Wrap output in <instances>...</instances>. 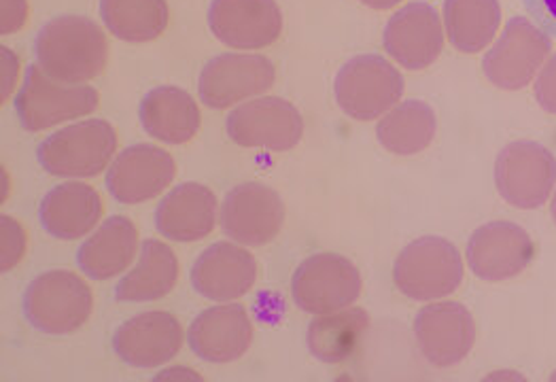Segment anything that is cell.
Segmentation results:
<instances>
[{
    "label": "cell",
    "instance_id": "obj_35",
    "mask_svg": "<svg viewBox=\"0 0 556 382\" xmlns=\"http://www.w3.org/2000/svg\"><path fill=\"white\" fill-rule=\"evenodd\" d=\"M366 7H371L376 11H384V9H391L395 4H400L402 0H362Z\"/></svg>",
    "mask_w": 556,
    "mask_h": 382
},
{
    "label": "cell",
    "instance_id": "obj_3",
    "mask_svg": "<svg viewBox=\"0 0 556 382\" xmlns=\"http://www.w3.org/2000/svg\"><path fill=\"white\" fill-rule=\"evenodd\" d=\"M393 281L404 295L417 302L446 297L464 281L462 253L446 239L415 240L400 253Z\"/></svg>",
    "mask_w": 556,
    "mask_h": 382
},
{
    "label": "cell",
    "instance_id": "obj_37",
    "mask_svg": "<svg viewBox=\"0 0 556 382\" xmlns=\"http://www.w3.org/2000/svg\"><path fill=\"white\" fill-rule=\"evenodd\" d=\"M553 381H556V372L553 374Z\"/></svg>",
    "mask_w": 556,
    "mask_h": 382
},
{
    "label": "cell",
    "instance_id": "obj_34",
    "mask_svg": "<svg viewBox=\"0 0 556 382\" xmlns=\"http://www.w3.org/2000/svg\"><path fill=\"white\" fill-rule=\"evenodd\" d=\"M0 55H2V96H0V100L4 102L11 96V90L15 88L20 60L9 48H0Z\"/></svg>",
    "mask_w": 556,
    "mask_h": 382
},
{
    "label": "cell",
    "instance_id": "obj_16",
    "mask_svg": "<svg viewBox=\"0 0 556 382\" xmlns=\"http://www.w3.org/2000/svg\"><path fill=\"white\" fill-rule=\"evenodd\" d=\"M177 175L170 153L155 144L124 149L106 173L109 193L122 204H140L166 190Z\"/></svg>",
    "mask_w": 556,
    "mask_h": 382
},
{
    "label": "cell",
    "instance_id": "obj_29",
    "mask_svg": "<svg viewBox=\"0 0 556 382\" xmlns=\"http://www.w3.org/2000/svg\"><path fill=\"white\" fill-rule=\"evenodd\" d=\"M104 26L122 41L147 43L168 26L166 0H100Z\"/></svg>",
    "mask_w": 556,
    "mask_h": 382
},
{
    "label": "cell",
    "instance_id": "obj_12",
    "mask_svg": "<svg viewBox=\"0 0 556 382\" xmlns=\"http://www.w3.org/2000/svg\"><path fill=\"white\" fill-rule=\"evenodd\" d=\"M531 237L510 221H491L478 228L467 242V262L471 272L489 283L518 277L533 259Z\"/></svg>",
    "mask_w": 556,
    "mask_h": 382
},
{
    "label": "cell",
    "instance_id": "obj_22",
    "mask_svg": "<svg viewBox=\"0 0 556 382\" xmlns=\"http://www.w3.org/2000/svg\"><path fill=\"white\" fill-rule=\"evenodd\" d=\"M41 226L53 239L75 240L90 234L102 217V200L86 183H62L41 202Z\"/></svg>",
    "mask_w": 556,
    "mask_h": 382
},
{
    "label": "cell",
    "instance_id": "obj_13",
    "mask_svg": "<svg viewBox=\"0 0 556 382\" xmlns=\"http://www.w3.org/2000/svg\"><path fill=\"white\" fill-rule=\"evenodd\" d=\"M285 224V204L277 191L262 183L236 186L222 204L226 237L244 246H264Z\"/></svg>",
    "mask_w": 556,
    "mask_h": 382
},
{
    "label": "cell",
    "instance_id": "obj_24",
    "mask_svg": "<svg viewBox=\"0 0 556 382\" xmlns=\"http://www.w3.org/2000/svg\"><path fill=\"white\" fill-rule=\"evenodd\" d=\"M139 244L137 226L122 215L106 219L77 251V264L92 281L122 275L135 259Z\"/></svg>",
    "mask_w": 556,
    "mask_h": 382
},
{
    "label": "cell",
    "instance_id": "obj_23",
    "mask_svg": "<svg viewBox=\"0 0 556 382\" xmlns=\"http://www.w3.org/2000/svg\"><path fill=\"white\" fill-rule=\"evenodd\" d=\"M139 115L142 130L168 144L189 143L202 124L198 102L175 86L151 90L140 102Z\"/></svg>",
    "mask_w": 556,
    "mask_h": 382
},
{
    "label": "cell",
    "instance_id": "obj_27",
    "mask_svg": "<svg viewBox=\"0 0 556 382\" xmlns=\"http://www.w3.org/2000/svg\"><path fill=\"white\" fill-rule=\"evenodd\" d=\"M438 119L422 100L400 102L376 126L378 143L395 155H415L427 149L435 137Z\"/></svg>",
    "mask_w": 556,
    "mask_h": 382
},
{
    "label": "cell",
    "instance_id": "obj_19",
    "mask_svg": "<svg viewBox=\"0 0 556 382\" xmlns=\"http://www.w3.org/2000/svg\"><path fill=\"white\" fill-rule=\"evenodd\" d=\"M191 351L208 364L240 359L253 342V323L244 306L226 304L200 313L189 326Z\"/></svg>",
    "mask_w": 556,
    "mask_h": 382
},
{
    "label": "cell",
    "instance_id": "obj_15",
    "mask_svg": "<svg viewBox=\"0 0 556 382\" xmlns=\"http://www.w3.org/2000/svg\"><path fill=\"white\" fill-rule=\"evenodd\" d=\"M208 26L217 41L233 49H264L282 33L277 0H213Z\"/></svg>",
    "mask_w": 556,
    "mask_h": 382
},
{
    "label": "cell",
    "instance_id": "obj_5",
    "mask_svg": "<svg viewBox=\"0 0 556 382\" xmlns=\"http://www.w3.org/2000/svg\"><path fill=\"white\" fill-rule=\"evenodd\" d=\"M115 149V128L104 119H86L47 137L37 157L53 177L90 179L106 170Z\"/></svg>",
    "mask_w": 556,
    "mask_h": 382
},
{
    "label": "cell",
    "instance_id": "obj_21",
    "mask_svg": "<svg viewBox=\"0 0 556 382\" xmlns=\"http://www.w3.org/2000/svg\"><path fill=\"white\" fill-rule=\"evenodd\" d=\"M217 224V195L200 183H184L170 191L155 211V228L177 242L206 239Z\"/></svg>",
    "mask_w": 556,
    "mask_h": 382
},
{
    "label": "cell",
    "instance_id": "obj_30",
    "mask_svg": "<svg viewBox=\"0 0 556 382\" xmlns=\"http://www.w3.org/2000/svg\"><path fill=\"white\" fill-rule=\"evenodd\" d=\"M0 230H2V240H0V251H2V272H9L26 253V232L22 226L9 217H0Z\"/></svg>",
    "mask_w": 556,
    "mask_h": 382
},
{
    "label": "cell",
    "instance_id": "obj_4",
    "mask_svg": "<svg viewBox=\"0 0 556 382\" xmlns=\"http://www.w3.org/2000/svg\"><path fill=\"white\" fill-rule=\"evenodd\" d=\"M333 94L349 117L371 122L402 100L404 77L382 55H355L336 75Z\"/></svg>",
    "mask_w": 556,
    "mask_h": 382
},
{
    "label": "cell",
    "instance_id": "obj_10",
    "mask_svg": "<svg viewBox=\"0 0 556 382\" xmlns=\"http://www.w3.org/2000/svg\"><path fill=\"white\" fill-rule=\"evenodd\" d=\"M226 128L233 143L251 149L289 151L304 137L300 111L278 96H264L240 104L228 115Z\"/></svg>",
    "mask_w": 556,
    "mask_h": 382
},
{
    "label": "cell",
    "instance_id": "obj_11",
    "mask_svg": "<svg viewBox=\"0 0 556 382\" xmlns=\"http://www.w3.org/2000/svg\"><path fill=\"white\" fill-rule=\"evenodd\" d=\"M275 64L260 53H222L206 62L198 79L200 100L211 109H228L275 86Z\"/></svg>",
    "mask_w": 556,
    "mask_h": 382
},
{
    "label": "cell",
    "instance_id": "obj_28",
    "mask_svg": "<svg viewBox=\"0 0 556 382\" xmlns=\"http://www.w3.org/2000/svg\"><path fill=\"white\" fill-rule=\"evenodd\" d=\"M444 24L453 48L478 53L497 35L502 24L500 0H444Z\"/></svg>",
    "mask_w": 556,
    "mask_h": 382
},
{
    "label": "cell",
    "instance_id": "obj_9",
    "mask_svg": "<svg viewBox=\"0 0 556 382\" xmlns=\"http://www.w3.org/2000/svg\"><path fill=\"white\" fill-rule=\"evenodd\" d=\"M551 51V37L542 28L527 17H511L500 41L486 51L482 68L493 86L516 92L533 81Z\"/></svg>",
    "mask_w": 556,
    "mask_h": 382
},
{
    "label": "cell",
    "instance_id": "obj_6",
    "mask_svg": "<svg viewBox=\"0 0 556 382\" xmlns=\"http://www.w3.org/2000/svg\"><path fill=\"white\" fill-rule=\"evenodd\" d=\"M13 104L22 126L30 132H41L62 122L90 115L100 104V94L92 86H64L51 79L37 62L26 68L22 90Z\"/></svg>",
    "mask_w": 556,
    "mask_h": 382
},
{
    "label": "cell",
    "instance_id": "obj_20",
    "mask_svg": "<svg viewBox=\"0 0 556 382\" xmlns=\"http://www.w3.org/2000/svg\"><path fill=\"white\" fill-rule=\"evenodd\" d=\"M257 279L255 257L233 242H217L202 251L191 268V285L213 302H232L251 291Z\"/></svg>",
    "mask_w": 556,
    "mask_h": 382
},
{
    "label": "cell",
    "instance_id": "obj_17",
    "mask_svg": "<svg viewBox=\"0 0 556 382\" xmlns=\"http://www.w3.org/2000/svg\"><path fill=\"white\" fill-rule=\"evenodd\" d=\"M382 43L387 53L404 68L431 66L444 49V30L438 11L427 2H410L387 24Z\"/></svg>",
    "mask_w": 556,
    "mask_h": 382
},
{
    "label": "cell",
    "instance_id": "obj_26",
    "mask_svg": "<svg viewBox=\"0 0 556 382\" xmlns=\"http://www.w3.org/2000/svg\"><path fill=\"white\" fill-rule=\"evenodd\" d=\"M370 330V315L364 308H342L338 313L317 315L308 326L306 344L324 364H342L349 359L364 334Z\"/></svg>",
    "mask_w": 556,
    "mask_h": 382
},
{
    "label": "cell",
    "instance_id": "obj_36",
    "mask_svg": "<svg viewBox=\"0 0 556 382\" xmlns=\"http://www.w3.org/2000/svg\"><path fill=\"white\" fill-rule=\"evenodd\" d=\"M553 217H555V221H556V193H555V200H553Z\"/></svg>",
    "mask_w": 556,
    "mask_h": 382
},
{
    "label": "cell",
    "instance_id": "obj_25",
    "mask_svg": "<svg viewBox=\"0 0 556 382\" xmlns=\"http://www.w3.org/2000/svg\"><path fill=\"white\" fill-rule=\"evenodd\" d=\"M179 279V262L173 249L160 240H144L139 264L117 286V302H153L166 297Z\"/></svg>",
    "mask_w": 556,
    "mask_h": 382
},
{
    "label": "cell",
    "instance_id": "obj_18",
    "mask_svg": "<svg viewBox=\"0 0 556 382\" xmlns=\"http://www.w3.org/2000/svg\"><path fill=\"white\" fill-rule=\"evenodd\" d=\"M184 346L181 323L164 310L140 313L113 335L117 357L132 368H157L179 355Z\"/></svg>",
    "mask_w": 556,
    "mask_h": 382
},
{
    "label": "cell",
    "instance_id": "obj_32",
    "mask_svg": "<svg viewBox=\"0 0 556 382\" xmlns=\"http://www.w3.org/2000/svg\"><path fill=\"white\" fill-rule=\"evenodd\" d=\"M28 17V0H0V35L17 33Z\"/></svg>",
    "mask_w": 556,
    "mask_h": 382
},
{
    "label": "cell",
    "instance_id": "obj_2",
    "mask_svg": "<svg viewBox=\"0 0 556 382\" xmlns=\"http://www.w3.org/2000/svg\"><path fill=\"white\" fill-rule=\"evenodd\" d=\"M92 289L68 270H51L37 277L24 293L28 323L49 335L77 332L92 315Z\"/></svg>",
    "mask_w": 556,
    "mask_h": 382
},
{
    "label": "cell",
    "instance_id": "obj_14",
    "mask_svg": "<svg viewBox=\"0 0 556 382\" xmlns=\"http://www.w3.org/2000/svg\"><path fill=\"white\" fill-rule=\"evenodd\" d=\"M415 335L425 359L438 368L464 361L476 340L471 313L459 302H438L418 310Z\"/></svg>",
    "mask_w": 556,
    "mask_h": 382
},
{
    "label": "cell",
    "instance_id": "obj_7",
    "mask_svg": "<svg viewBox=\"0 0 556 382\" xmlns=\"http://www.w3.org/2000/svg\"><path fill=\"white\" fill-rule=\"evenodd\" d=\"M291 293L295 306L308 315L338 313L362 295V275L338 253H317L298 266Z\"/></svg>",
    "mask_w": 556,
    "mask_h": 382
},
{
    "label": "cell",
    "instance_id": "obj_1",
    "mask_svg": "<svg viewBox=\"0 0 556 382\" xmlns=\"http://www.w3.org/2000/svg\"><path fill=\"white\" fill-rule=\"evenodd\" d=\"M35 53L51 79L77 86L104 71L109 43L102 28L90 17L60 15L39 30Z\"/></svg>",
    "mask_w": 556,
    "mask_h": 382
},
{
    "label": "cell",
    "instance_id": "obj_33",
    "mask_svg": "<svg viewBox=\"0 0 556 382\" xmlns=\"http://www.w3.org/2000/svg\"><path fill=\"white\" fill-rule=\"evenodd\" d=\"M529 17L546 35L556 37V0H522Z\"/></svg>",
    "mask_w": 556,
    "mask_h": 382
},
{
    "label": "cell",
    "instance_id": "obj_8",
    "mask_svg": "<svg viewBox=\"0 0 556 382\" xmlns=\"http://www.w3.org/2000/svg\"><path fill=\"white\" fill-rule=\"evenodd\" d=\"M495 186L511 206L522 211L540 208L555 190V153L533 141L504 147L495 162Z\"/></svg>",
    "mask_w": 556,
    "mask_h": 382
},
{
    "label": "cell",
    "instance_id": "obj_31",
    "mask_svg": "<svg viewBox=\"0 0 556 382\" xmlns=\"http://www.w3.org/2000/svg\"><path fill=\"white\" fill-rule=\"evenodd\" d=\"M535 98L544 111L556 115V53L540 71L535 81Z\"/></svg>",
    "mask_w": 556,
    "mask_h": 382
}]
</instances>
